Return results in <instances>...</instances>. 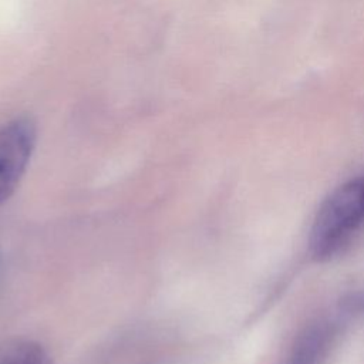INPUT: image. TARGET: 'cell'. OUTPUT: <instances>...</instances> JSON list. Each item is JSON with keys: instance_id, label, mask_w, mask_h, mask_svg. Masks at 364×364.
<instances>
[{"instance_id": "1", "label": "cell", "mask_w": 364, "mask_h": 364, "mask_svg": "<svg viewBox=\"0 0 364 364\" xmlns=\"http://www.w3.org/2000/svg\"><path fill=\"white\" fill-rule=\"evenodd\" d=\"M364 226V175L333 191L314 218L309 245L316 260L337 255Z\"/></svg>"}, {"instance_id": "3", "label": "cell", "mask_w": 364, "mask_h": 364, "mask_svg": "<svg viewBox=\"0 0 364 364\" xmlns=\"http://www.w3.org/2000/svg\"><path fill=\"white\" fill-rule=\"evenodd\" d=\"M0 364H53L41 344L27 338H13L0 344Z\"/></svg>"}, {"instance_id": "4", "label": "cell", "mask_w": 364, "mask_h": 364, "mask_svg": "<svg viewBox=\"0 0 364 364\" xmlns=\"http://www.w3.org/2000/svg\"><path fill=\"white\" fill-rule=\"evenodd\" d=\"M326 331L321 327L307 331L297 344L289 364H316L326 346Z\"/></svg>"}, {"instance_id": "2", "label": "cell", "mask_w": 364, "mask_h": 364, "mask_svg": "<svg viewBox=\"0 0 364 364\" xmlns=\"http://www.w3.org/2000/svg\"><path fill=\"white\" fill-rule=\"evenodd\" d=\"M37 141V125L30 115H17L0 125V203L21 181Z\"/></svg>"}]
</instances>
